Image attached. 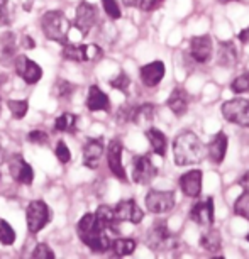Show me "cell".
Wrapping results in <instances>:
<instances>
[{"label":"cell","instance_id":"52a82bcc","mask_svg":"<svg viewBox=\"0 0 249 259\" xmlns=\"http://www.w3.org/2000/svg\"><path fill=\"white\" fill-rule=\"evenodd\" d=\"M222 117L227 122L236 125L249 127V100L246 99H232L224 102L221 107Z\"/></svg>","mask_w":249,"mask_h":259},{"label":"cell","instance_id":"4dcf8cb0","mask_svg":"<svg viewBox=\"0 0 249 259\" xmlns=\"http://www.w3.org/2000/svg\"><path fill=\"white\" fill-rule=\"evenodd\" d=\"M76 87L75 83L68 81V80H56L55 87H53V94H55L58 99H70V97L75 94Z\"/></svg>","mask_w":249,"mask_h":259},{"label":"cell","instance_id":"ab89813d","mask_svg":"<svg viewBox=\"0 0 249 259\" xmlns=\"http://www.w3.org/2000/svg\"><path fill=\"white\" fill-rule=\"evenodd\" d=\"M55 154H56V158H58V161H60L61 164H66V163H70V161H71V151L65 144V141H60V143L56 144Z\"/></svg>","mask_w":249,"mask_h":259},{"label":"cell","instance_id":"7c38bea8","mask_svg":"<svg viewBox=\"0 0 249 259\" xmlns=\"http://www.w3.org/2000/svg\"><path fill=\"white\" fill-rule=\"evenodd\" d=\"M122 153H124V146L119 139H112L109 148H107V164H109L110 173L114 175L120 182H128V173L122 164Z\"/></svg>","mask_w":249,"mask_h":259},{"label":"cell","instance_id":"277c9868","mask_svg":"<svg viewBox=\"0 0 249 259\" xmlns=\"http://www.w3.org/2000/svg\"><path fill=\"white\" fill-rule=\"evenodd\" d=\"M146 244L153 251H173L180 246L178 237L168 229L166 221H156L146 234Z\"/></svg>","mask_w":249,"mask_h":259},{"label":"cell","instance_id":"836d02e7","mask_svg":"<svg viewBox=\"0 0 249 259\" xmlns=\"http://www.w3.org/2000/svg\"><path fill=\"white\" fill-rule=\"evenodd\" d=\"M7 107H9V110H11V114H12L14 119L21 120L27 114L29 102L27 100H9L7 102Z\"/></svg>","mask_w":249,"mask_h":259},{"label":"cell","instance_id":"f907efd6","mask_svg":"<svg viewBox=\"0 0 249 259\" xmlns=\"http://www.w3.org/2000/svg\"><path fill=\"white\" fill-rule=\"evenodd\" d=\"M221 4H229V2H239V0H219Z\"/></svg>","mask_w":249,"mask_h":259},{"label":"cell","instance_id":"44dd1931","mask_svg":"<svg viewBox=\"0 0 249 259\" xmlns=\"http://www.w3.org/2000/svg\"><path fill=\"white\" fill-rule=\"evenodd\" d=\"M188 104H190V95L182 87H177V89L172 92V95L168 97V100H166V105L172 109V112L177 117H182L187 114Z\"/></svg>","mask_w":249,"mask_h":259},{"label":"cell","instance_id":"db71d44e","mask_svg":"<svg viewBox=\"0 0 249 259\" xmlns=\"http://www.w3.org/2000/svg\"><path fill=\"white\" fill-rule=\"evenodd\" d=\"M0 178H2V177H0Z\"/></svg>","mask_w":249,"mask_h":259},{"label":"cell","instance_id":"74e56055","mask_svg":"<svg viewBox=\"0 0 249 259\" xmlns=\"http://www.w3.org/2000/svg\"><path fill=\"white\" fill-rule=\"evenodd\" d=\"M27 143L37 144V146H46L48 143H50V136L41 129H34L27 134Z\"/></svg>","mask_w":249,"mask_h":259},{"label":"cell","instance_id":"cb8c5ba5","mask_svg":"<svg viewBox=\"0 0 249 259\" xmlns=\"http://www.w3.org/2000/svg\"><path fill=\"white\" fill-rule=\"evenodd\" d=\"M95 217H97V222L100 224V227L104 229L105 232L119 231V221H117V217H115L114 208L109 207V205H100L95 212Z\"/></svg>","mask_w":249,"mask_h":259},{"label":"cell","instance_id":"60d3db41","mask_svg":"<svg viewBox=\"0 0 249 259\" xmlns=\"http://www.w3.org/2000/svg\"><path fill=\"white\" fill-rule=\"evenodd\" d=\"M31 257L34 259H53L55 257V252H53V249L48 246V244H37L36 249L32 251Z\"/></svg>","mask_w":249,"mask_h":259},{"label":"cell","instance_id":"7dc6e473","mask_svg":"<svg viewBox=\"0 0 249 259\" xmlns=\"http://www.w3.org/2000/svg\"><path fill=\"white\" fill-rule=\"evenodd\" d=\"M122 2H124V6H128V7H134L139 4V0H122Z\"/></svg>","mask_w":249,"mask_h":259},{"label":"cell","instance_id":"ee69618b","mask_svg":"<svg viewBox=\"0 0 249 259\" xmlns=\"http://www.w3.org/2000/svg\"><path fill=\"white\" fill-rule=\"evenodd\" d=\"M22 48L24 50H34L36 48V41L31 36H24L22 37Z\"/></svg>","mask_w":249,"mask_h":259},{"label":"cell","instance_id":"f546056e","mask_svg":"<svg viewBox=\"0 0 249 259\" xmlns=\"http://www.w3.org/2000/svg\"><path fill=\"white\" fill-rule=\"evenodd\" d=\"M76 115L71 114V112H63L60 117H56L55 120V131L58 133H66V134H73L76 131Z\"/></svg>","mask_w":249,"mask_h":259},{"label":"cell","instance_id":"4fadbf2b","mask_svg":"<svg viewBox=\"0 0 249 259\" xmlns=\"http://www.w3.org/2000/svg\"><path fill=\"white\" fill-rule=\"evenodd\" d=\"M117 221L120 222H129V224H141L144 219L143 208L139 207L136 200H122L114 207Z\"/></svg>","mask_w":249,"mask_h":259},{"label":"cell","instance_id":"f5cc1de1","mask_svg":"<svg viewBox=\"0 0 249 259\" xmlns=\"http://www.w3.org/2000/svg\"><path fill=\"white\" fill-rule=\"evenodd\" d=\"M246 239H247V242H249V234H247V236H246Z\"/></svg>","mask_w":249,"mask_h":259},{"label":"cell","instance_id":"7a4b0ae2","mask_svg":"<svg viewBox=\"0 0 249 259\" xmlns=\"http://www.w3.org/2000/svg\"><path fill=\"white\" fill-rule=\"evenodd\" d=\"M76 232L78 237L81 239V242L87 247H90V251L94 252H107L110 247V239L105 234L104 229L100 227V224L97 222L95 213H85L76 224Z\"/></svg>","mask_w":249,"mask_h":259},{"label":"cell","instance_id":"9c48e42d","mask_svg":"<svg viewBox=\"0 0 249 259\" xmlns=\"http://www.w3.org/2000/svg\"><path fill=\"white\" fill-rule=\"evenodd\" d=\"M97 19H99V11L95 6H92L87 0H81L80 6L76 7L75 14V27L81 32V36H89V32L95 27Z\"/></svg>","mask_w":249,"mask_h":259},{"label":"cell","instance_id":"1f68e13d","mask_svg":"<svg viewBox=\"0 0 249 259\" xmlns=\"http://www.w3.org/2000/svg\"><path fill=\"white\" fill-rule=\"evenodd\" d=\"M234 213L249 221V190H244V193L239 195L234 202Z\"/></svg>","mask_w":249,"mask_h":259},{"label":"cell","instance_id":"8fae6325","mask_svg":"<svg viewBox=\"0 0 249 259\" xmlns=\"http://www.w3.org/2000/svg\"><path fill=\"white\" fill-rule=\"evenodd\" d=\"M14 70H16L17 76H21L27 85H34L43 78V70L36 61L29 60L26 55H19L14 58Z\"/></svg>","mask_w":249,"mask_h":259},{"label":"cell","instance_id":"7bdbcfd3","mask_svg":"<svg viewBox=\"0 0 249 259\" xmlns=\"http://www.w3.org/2000/svg\"><path fill=\"white\" fill-rule=\"evenodd\" d=\"M164 0H139V6L144 12H153L158 7H161Z\"/></svg>","mask_w":249,"mask_h":259},{"label":"cell","instance_id":"f6af8a7d","mask_svg":"<svg viewBox=\"0 0 249 259\" xmlns=\"http://www.w3.org/2000/svg\"><path fill=\"white\" fill-rule=\"evenodd\" d=\"M237 39L242 42V45H249V26L246 29H242V31L237 34Z\"/></svg>","mask_w":249,"mask_h":259},{"label":"cell","instance_id":"ba28073f","mask_svg":"<svg viewBox=\"0 0 249 259\" xmlns=\"http://www.w3.org/2000/svg\"><path fill=\"white\" fill-rule=\"evenodd\" d=\"M158 175V168L151 161V156L141 154L133 158V180L138 185H149Z\"/></svg>","mask_w":249,"mask_h":259},{"label":"cell","instance_id":"484cf974","mask_svg":"<svg viewBox=\"0 0 249 259\" xmlns=\"http://www.w3.org/2000/svg\"><path fill=\"white\" fill-rule=\"evenodd\" d=\"M154 110L156 107L153 104H143L139 107H134V112H133V120L136 125H149L151 122L154 119Z\"/></svg>","mask_w":249,"mask_h":259},{"label":"cell","instance_id":"8d00e7d4","mask_svg":"<svg viewBox=\"0 0 249 259\" xmlns=\"http://www.w3.org/2000/svg\"><path fill=\"white\" fill-rule=\"evenodd\" d=\"M231 90L237 95L249 92V73H242V75H239L236 80L231 83Z\"/></svg>","mask_w":249,"mask_h":259},{"label":"cell","instance_id":"5bb4252c","mask_svg":"<svg viewBox=\"0 0 249 259\" xmlns=\"http://www.w3.org/2000/svg\"><path fill=\"white\" fill-rule=\"evenodd\" d=\"M9 171H11V177L21 185H27V187H31L32 182H34L32 166L29 164L21 154L12 156V159L9 161Z\"/></svg>","mask_w":249,"mask_h":259},{"label":"cell","instance_id":"816d5d0a","mask_svg":"<svg viewBox=\"0 0 249 259\" xmlns=\"http://www.w3.org/2000/svg\"><path fill=\"white\" fill-rule=\"evenodd\" d=\"M0 112H2V100H0Z\"/></svg>","mask_w":249,"mask_h":259},{"label":"cell","instance_id":"e0dca14e","mask_svg":"<svg viewBox=\"0 0 249 259\" xmlns=\"http://www.w3.org/2000/svg\"><path fill=\"white\" fill-rule=\"evenodd\" d=\"M202 178L203 173L200 169H190L180 177V188L190 198H197L202 193Z\"/></svg>","mask_w":249,"mask_h":259},{"label":"cell","instance_id":"b9f144b4","mask_svg":"<svg viewBox=\"0 0 249 259\" xmlns=\"http://www.w3.org/2000/svg\"><path fill=\"white\" fill-rule=\"evenodd\" d=\"M133 112H134V107H133V105H124V107H120L119 112H117V120H119L120 124L131 122V120H133Z\"/></svg>","mask_w":249,"mask_h":259},{"label":"cell","instance_id":"603a6c76","mask_svg":"<svg viewBox=\"0 0 249 259\" xmlns=\"http://www.w3.org/2000/svg\"><path fill=\"white\" fill-rule=\"evenodd\" d=\"M0 50H2V55H0V63L4 65H12L14 63V58H16V50H17V45H16V34L14 32H4L0 36Z\"/></svg>","mask_w":249,"mask_h":259},{"label":"cell","instance_id":"7402d4cb","mask_svg":"<svg viewBox=\"0 0 249 259\" xmlns=\"http://www.w3.org/2000/svg\"><path fill=\"white\" fill-rule=\"evenodd\" d=\"M87 109L92 112L99 110H110V100L105 92H102L97 85H92L89 89V95H87Z\"/></svg>","mask_w":249,"mask_h":259},{"label":"cell","instance_id":"bcb514c9","mask_svg":"<svg viewBox=\"0 0 249 259\" xmlns=\"http://www.w3.org/2000/svg\"><path fill=\"white\" fill-rule=\"evenodd\" d=\"M239 185H241L244 190H249V171H246V173L241 177V180H239Z\"/></svg>","mask_w":249,"mask_h":259},{"label":"cell","instance_id":"d6986e66","mask_svg":"<svg viewBox=\"0 0 249 259\" xmlns=\"http://www.w3.org/2000/svg\"><path fill=\"white\" fill-rule=\"evenodd\" d=\"M164 73H166V68L163 61L148 63V65H144L139 70L141 81H143V85L148 87V89H154V87L164 78Z\"/></svg>","mask_w":249,"mask_h":259},{"label":"cell","instance_id":"5b68a950","mask_svg":"<svg viewBox=\"0 0 249 259\" xmlns=\"http://www.w3.org/2000/svg\"><path fill=\"white\" fill-rule=\"evenodd\" d=\"M51 221V212L46 202L32 200L26 208V224L31 234H37L45 229Z\"/></svg>","mask_w":249,"mask_h":259},{"label":"cell","instance_id":"681fc988","mask_svg":"<svg viewBox=\"0 0 249 259\" xmlns=\"http://www.w3.org/2000/svg\"><path fill=\"white\" fill-rule=\"evenodd\" d=\"M4 161V148H2V144H0V163Z\"/></svg>","mask_w":249,"mask_h":259},{"label":"cell","instance_id":"d590c367","mask_svg":"<svg viewBox=\"0 0 249 259\" xmlns=\"http://www.w3.org/2000/svg\"><path fill=\"white\" fill-rule=\"evenodd\" d=\"M109 85L112 87V89L128 94V90H129V87H131V78H129L128 73L120 71L119 75H117L115 78H112V80L109 81Z\"/></svg>","mask_w":249,"mask_h":259},{"label":"cell","instance_id":"ffe728a7","mask_svg":"<svg viewBox=\"0 0 249 259\" xmlns=\"http://www.w3.org/2000/svg\"><path fill=\"white\" fill-rule=\"evenodd\" d=\"M227 146H229V138L226 136V133H217L216 136L212 138L211 143L207 144V154H209V159L216 164H221L224 158H226V153H227Z\"/></svg>","mask_w":249,"mask_h":259},{"label":"cell","instance_id":"8992f818","mask_svg":"<svg viewBox=\"0 0 249 259\" xmlns=\"http://www.w3.org/2000/svg\"><path fill=\"white\" fill-rule=\"evenodd\" d=\"M63 58L75 63H92L104 58V50L99 45H63Z\"/></svg>","mask_w":249,"mask_h":259},{"label":"cell","instance_id":"e575fe53","mask_svg":"<svg viewBox=\"0 0 249 259\" xmlns=\"http://www.w3.org/2000/svg\"><path fill=\"white\" fill-rule=\"evenodd\" d=\"M16 242V231L7 221L0 219V244H6V246H12Z\"/></svg>","mask_w":249,"mask_h":259},{"label":"cell","instance_id":"d4e9b609","mask_svg":"<svg viewBox=\"0 0 249 259\" xmlns=\"http://www.w3.org/2000/svg\"><path fill=\"white\" fill-rule=\"evenodd\" d=\"M146 138H148L151 148H153V153L164 158L166 156V149H168V141H166V136L161 133L156 127H149L146 129Z\"/></svg>","mask_w":249,"mask_h":259},{"label":"cell","instance_id":"2e32d148","mask_svg":"<svg viewBox=\"0 0 249 259\" xmlns=\"http://www.w3.org/2000/svg\"><path fill=\"white\" fill-rule=\"evenodd\" d=\"M104 141L102 138H90L83 146V164L90 169L99 168V163L104 156Z\"/></svg>","mask_w":249,"mask_h":259},{"label":"cell","instance_id":"30bf717a","mask_svg":"<svg viewBox=\"0 0 249 259\" xmlns=\"http://www.w3.org/2000/svg\"><path fill=\"white\" fill-rule=\"evenodd\" d=\"M146 207L151 213H166L175 207V192L170 190H151L146 195Z\"/></svg>","mask_w":249,"mask_h":259},{"label":"cell","instance_id":"4316f807","mask_svg":"<svg viewBox=\"0 0 249 259\" xmlns=\"http://www.w3.org/2000/svg\"><path fill=\"white\" fill-rule=\"evenodd\" d=\"M200 246H202L205 251L209 252H217L221 249V244H222V237H221V232L217 229H209L205 231L202 236L198 239Z\"/></svg>","mask_w":249,"mask_h":259},{"label":"cell","instance_id":"f1b7e54d","mask_svg":"<svg viewBox=\"0 0 249 259\" xmlns=\"http://www.w3.org/2000/svg\"><path fill=\"white\" fill-rule=\"evenodd\" d=\"M237 63V48L232 41L222 42L219 50V65L221 66H234Z\"/></svg>","mask_w":249,"mask_h":259},{"label":"cell","instance_id":"d6a6232c","mask_svg":"<svg viewBox=\"0 0 249 259\" xmlns=\"http://www.w3.org/2000/svg\"><path fill=\"white\" fill-rule=\"evenodd\" d=\"M14 21V7L11 0H0V27H9Z\"/></svg>","mask_w":249,"mask_h":259},{"label":"cell","instance_id":"6da1fadb","mask_svg":"<svg viewBox=\"0 0 249 259\" xmlns=\"http://www.w3.org/2000/svg\"><path fill=\"white\" fill-rule=\"evenodd\" d=\"M173 156H175V163L178 166L197 164L205 158V146L193 133L185 131V133H180L175 138Z\"/></svg>","mask_w":249,"mask_h":259},{"label":"cell","instance_id":"f35d334b","mask_svg":"<svg viewBox=\"0 0 249 259\" xmlns=\"http://www.w3.org/2000/svg\"><path fill=\"white\" fill-rule=\"evenodd\" d=\"M102 4H104L105 14L112 19V21L120 19L122 12H120V7H119V4H117V0H102Z\"/></svg>","mask_w":249,"mask_h":259},{"label":"cell","instance_id":"9a60e30c","mask_svg":"<svg viewBox=\"0 0 249 259\" xmlns=\"http://www.w3.org/2000/svg\"><path fill=\"white\" fill-rule=\"evenodd\" d=\"M214 198L209 197L205 198L203 202H197L192 205V210H190V219L200 227H212L214 224Z\"/></svg>","mask_w":249,"mask_h":259},{"label":"cell","instance_id":"83f0119b","mask_svg":"<svg viewBox=\"0 0 249 259\" xmlns=\"http://www.w3.org/2000/svg\"><path fill=\"white\" fill-rule=\"evenodd\" d=\"M136 241L134 239H115V241H110V247L109 251L112 252V256L115 257H124L129 256L136 251Z\"/></svg>","mask_w":249,"mask_h":259},{"label":"cell","instance_id":"ac0fdd59","mask_svg":"<svg viewBox=\"0 0 249 259\" xmlns=\"http://www.w3.org/2000/svg\"><path fill=\"white\" fill-rule=\"evenodd\" d=\"M190 55L197 63H207L212 56V37L209 34L192 37V41H190Z\"/></svg>","mask_w":249,"mask_h":259},{"label":"cell","instance_id":"c3c4849f","mask_svg":"<svg viewBox=\"0 0 249 259\" xmlns=\"http://www.w3.org/2000/svg\"><path fill=\"white\" fill-rule=\"evenodd\" d=\"M32 9V0H26L24 2V11H31Z\"/></svg>","mask_w":249,"mask_h":259},{"label":"cell","instance_id":"3957f363","mask_svg":"<svg viewBox=\"0 0 249 259\" xmlns=\"http://www.w3.org/2000/svg\"><path fill=\"white\" fill-rule=\"evenodd\" d=\"M41 29L50 41L60 42V45H66L71 24L68 21V17L65 16V12L48 11L45 16L41 17Z\"/></svg>","mask_w":249,"mask_h":259}]
</instances>
